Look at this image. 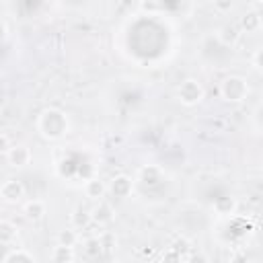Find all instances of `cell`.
Segmentation results:
<instances>
[{
    "label": "cell",
    "mask_w": 263,
    "mask_h": 263,
    "mask_svg": "<svg viewBox=\"0 0 263 263\" xmlns=\"http://www.w3.org/2000/svg\"><path fill=\"white\" fill-rule=\"evenodd\" d=\"M14 236H16V228H14V224L2 220V222H0V242L6 245V242H10Z\"/></svg>",
    "instance_id": "5bb4252c"
},
{
    "label": "cell",
    "mask_w": 263,
    "mask_h": 263,
    "mask_svg": "<svg viewBox=\"0 0 263 263\" xmlns=\"http://www.w3.org/2000/svg\"><path fill=\"white\" fill-rule=\"evenodd\" d=\"M4 33H6V25L0 21V37H4Z\"/></svg>",
    "instance_id": "44dd1931"
},
{
    "label": "cell",
    "mask_w": 263,
    "mask_h": 263,
    "mask_svg": "<svg viewBox=\"0 0 263 263\" xmlns=\"http://www.w3.org/2000/svg\"><path fill=\"white\" fill-rule=\"evenodd\" d=\"M74 259V251L72 247H64V245H58L53 249V261L55 263H70Z\"/></svg>",
    "instance_id": "4fadbf2b"
},
{
    "label": "cell",
    "mask_w": 263,
    "mask_h": 263,
    "mask_svg": "<svg viewBox=\"0 0 263 263\" xmlns=\"http://www.w3.org/2000/svg\"><path fill=\"white\" fill-rule=\"evenodd\" d=\"M189 263H208V259H205V255L197 253V255H191L189 257Z\"/></svg>",
    "instance_id": "d6986e66"
},
{
    "label": "cell",
    "mask_w": 263,
    "mask_h": 263,
    "mask_svg": "<svg viewBox=\"0 0 263 263\" xmlns=\"http://www.w3.org/2000/svg\"><path fill=\"white\" fill-rule=\"evenodd\" d=\"M86 195H88L90 199H101V197L105 195V185H103V181H101V179H90V181L86 183Z\"/></svg>",
    "instance_id": "8fae6325"
},
{
    "label": "cell",
    "mask_w": 263,
    "mask_h": 263,
    "mask_svg": "<svg viewBox=\"0 0 263 263\" xmlns=\"http://www.w3.org/2000/svg\"><path fill=\"white\" fill-rule=\"evenodd\" d=\"M238 37H240V29H238V25H226V27H222V31H220V39H222L226 45L234 43Z\"/></svg>",
    "instance_id": "7c38bea8"
},
{
    "label": "cell",
    "mask_w": 263,
    "mask_h": 263,
    "mask_svg": "<svg viewBox=\"0 0 263 263\" xmlns=\"http://www.w3.org/2000/svg\"><path fill=\"white\" fill-rule=\"evenodd\" d=\"M164 263H181V255L171 249V251H166V255H164Z\"/></svg>",
    "instance_id": "e0dca14e"
},
{
    "label": "cell",
    "mask_w": 263,
    "mask_h": 263,
    "mask_svg": "<svg viewBox=\"0 0 263 263\" xmlns=\"http://www.w3.org/2000/svg\"><path fill=\"white\" fill-rule=\"evenodd\" d=\"M45 214V203L39 201V199H33V201H27L25 205V216L29 220H41Z\"/></svg>",
    "instance_id": "ba28073f"
},
{
    "label": "cell",
    "mask_w": 263,
    "mask_h": 263,
    "mask_svg": "<svg viewBox=\"0 0 263 263\" xmlns=\"http://www.w3.org/2000/svg\"><path fill=\"white\" fill-rule=\"evenodd\" d=\"M23 193H25V187H23L21 181H16V179H8V181L0 187V195H2L4 201H18V199L23 197Z\"/></svg>",
    "instance_id": "277c9868"
},
{
    "label": "cell",
    "mask_w": 263,
    "mask_h": 263,
    "mask_svg": "<svg viewBox=\"0 0 263 263\" xmlns=\"http://www.w3.org/2000/svg\"><path fill=\"white\" fill-rule=\"evenodd\" d=\"M8 150H10V142H8V138L4 134H0V154H4Z\"/></svg>",
    "instance_id": "ac0fdd59"
},
{
    "label": "cell",
    "mask_w": 263,
    "mask_h": 263,
    "mask_svg": "<svg viewBox=\"0 0 263 263\" xmlns=\"http://www.w3.org/2000/svg\"><path fill=\"white\" fill-rule=\"evenodd\" d=\"M6 156H8V162L12 166H25L31 160V150L27 146H23V144L21 146H10V150L6 152Z\"/></svg>",
    "instance_id": "5b68a950"
},
{
    "label": "cell",
    "mask_w": 263,
    "mask_h": 263,
    "mask_svg": "<svg viewBox=\"0 0 263 263\" xmlns=\"http://www.w3.org/2000/svg\"><path fill=\"white\" fill-rule=\"evenodd\" d=\"M173 251H175V253H179V255L183 257V255H187V253H189V242H187L185 238H181V240H177V242L173 245Z\"/></svg>",
    "instance_id": "2e32d148"
},
{
    "label": "cell",
    "mask_w": 263,
    "mask_h": 263,
    "mask_svg": "<svg viewBox=\"0 0 263 263\" xmlns=\"http://www.w3.org/2000/svg\"><path fill=\"white\" fill-rule=\"evenodd\" d=\"M259 27H261V16L257 12H249V14H245L240 18V27L238 29H245L247 33H255V31H259Z\"/></svg>",
    "instance_id": "9c48e42d"
},
{
    "label": "cell",
    "mask_w": 263,
    "mask_h": 263,
    "mask_svg": "<svg viewBox=\"0 0 263 263\" xmlns=\"http://www.w3.org/2000/svg\"><path fill=\"white\" fill-rule=\"evenodd\" d=\"M220 90H222L224 99H228V101H242V99L247 97V84H245V80L238 78V76L226 78V80L222 82Z\"/></svg>",
    "instance_id": "7a4b0ae2"
},
{
    "label": "cell",
    "mask_w": 263,
    "mask_h": 263,
    "mask_svg": "<svg viewBox=\"0 0 263 263\" xmlns=\"http://www.w3.org/2000/svg\"><path fill=\"white\" fill-rule=\"evenodd\" d=\"M92 222V218H90V212L86 210V208H76L74 210V214H72V224L76 226V228H86L88 224Z\"/></svg>",
    "instance_id": "30bf717a"
},
{
    "label": "cell",
    "mask_w": 263,
    "mask_h": 263,
    "mask_svg": "<svg viewBox=\"0 0 263 263\" xmlns=\"http://www.w3.org/2000/svg\"><path fill=\"white\" fill-rule=\"evenodd\" d=\"M201 97H203V90H201V86L195 80H185L179 86V99L185 105H195V103H199Z\"/></svg>",
    "instance_id": "3957f363"
},
{
    "label": "cell",
    "mask_w": 263,
    "mask_h": 263,
    "mask_svg": "<svg viewBox=\"0 0 263 263\" xmlns=\"http://www.w3.org/2000/svg\"><path fill=\"white\" fill-rule=\"evenodd\" d=\"M39 127L47 138H60L66 132V119L60 111H45L41 115Z\"/></svg>",
    "instance_id": "6da1fadb"
},
{
    "label": "cell",
    "mask_w": 263,
    "mask_h": 263,
    "mask_svg": "<svg viewBox=\"0 0 263 263\" xmlns=\"http://www.w3.org/2000/svg\"><path fill=\"white\" fill-rule=\"evenodd\" d=\"M259 60H261V49L255 51V68H257V70H259Z\"/></svg>",
    "instance_id": "ffe728a7"
},
{
    "label": "cell",
    "mask_w": 263,
    "mask_h": 263,
    "mask_svg": "<svg viewBox=\"0 0 263 263\" xmlns=\"http://www.w3.org/2000/svg\"><path fill=\"white\" fill-rule=\"evenodd\" d=\"M58 240H60V245H64V247H74L76 240H78V234H76L74 230H62L60 236H58Z\"/></svg>",
    "instance_id": "9a60e30c"
},
{
    "label": "cell",
    "mask_w": 263,
    "mask_h": 263,
    "mask_svg": "<svg viewBox=\"0 0 263 263\" xmlns=\"http://www.w3.org/2000/svg\"><path fill=\"white\" fill-rule=\"evenodd\" d=\"M111 191H113L115 197H125V195H129V191H132V181H129L125 175H119V177L113 179Z\"/></svg>",
    "instance_id": "52a82bcc"
},
{
    "label": "cell",
    "mask_w": 263,
    "mask_h": 263,
    "mask_svg": "<svg viewBox=\"0 0 263 263\" xmlns=\"http://www.w3.org/2000/svg\"><path fill=\"white\" fill-rule=\"evenodd\" d=\"M90 218H92V222H97L99 226H105V224H109V222L113 220V208H111L107 201H99V205L90 210Z\"/></svg>",
    "instance_id": "8992f818"
}]
</instances>
